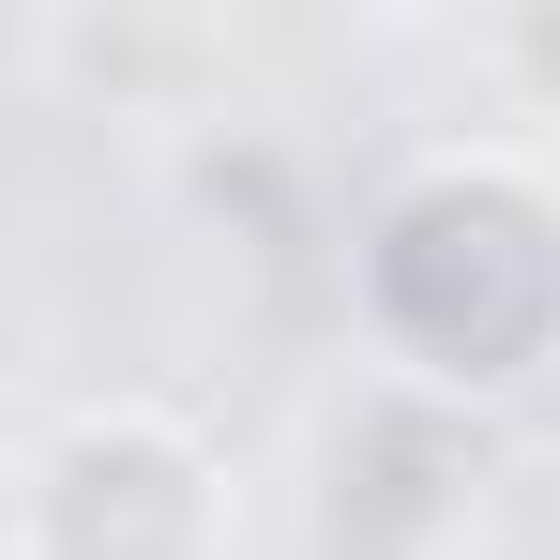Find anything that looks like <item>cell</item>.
I'll return each instance as SVG.
<instances>
[{"label":"cell","instance_id":"7a4b0ae2","mask_svg":"<svg viewBox=\"0 0 560 560\" xmlns=\"http://www.w3.org/2000/svg\"><path fill=\"white\" fill-rule=\"evenodd\" d=\"M0 546L15 560H228L243 546V485L167 394H92V409H61L31 440Z\"/></svg>","mask_w":560,"mask_h":560},{"label":"cell","instance_id":"6da1fadb","mask_svg":"<svg viewBox=\"0 0 560 560\" xmlns=\"http://www.w3.org/2000/svg\"><path fill=\"white\" fill-rule=\"evenodd\" d=\"M364 318L440 394H515L560 364V197L530 167H424L364 228Z\"/></svg>","mask_w":560,"mask_h":560},{"label":"cell","instance_id":"3957f363","mask_svg":"<svg viewBox=\"0 0 560 560\" xmlns=\"http://www.w3.org/2000/svg\"><path fill=\"white\" fill-rule=\"evenodd\" d=\"M469 61H485V77H515V92H546V106H560V15H485V31H469Z\"/></svg>","mask_w":560,"mask_h":560}]
</instances>
